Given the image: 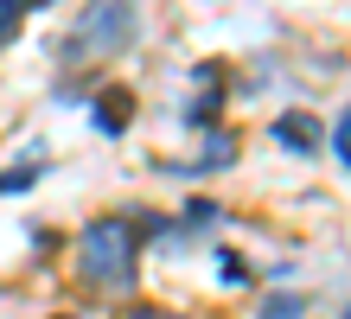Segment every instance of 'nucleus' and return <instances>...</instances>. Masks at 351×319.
<instances>
[{
    "instance_id": "6",
    "label": "nucleus",
    "mask_w": 351,
    "mask_h": 319,
    "mask_svg": "<svg viewBox=\"0 0 351 319\" xmlns=\"http://www.w3.org/2000/svg\"><path fill=\"white\" fill-rule=\"evenodd\" d=\"M319 134H326V128H319L313 115H306V109H287V115H275V141L287 147V154H300V160H313L319 147H326Z\"/></svg>"
},
{
    "instance_id": "14",
    "label": "nucleus",
    "mask_w": 351,
    "mask_h": 319,
    "mask_svg": "<svg viewBox=\"0 0 351 319\" xmlns=\"http://www.w3.org/2000/svg\"><path fill=\"white\" fill-rule=\"evenodd\" d=\"M26 7H32V13H45V7H51V0H26Z\"/></svg>"
},
{
    "instance_id": "9",
    "label": "nucleus",
    "mask_w": 351,
    "mask_h": 319,
    "mask_svg": "<svg viewBox=\"0 0 351 319\" xmlns=\"http://www.w3.org/2000/svg\"><path fill=\"white\" fill-rule=\"evenodd\" d=\"M26 19H32V7H26V0H0V45H13Z\"/></svg>"
},
{
    "instance_id": "15",
    "label": "nucleus",
    "mask_w": 351,
    "mask_h": 319,
    "mask_svg": "<svg viewBox=\"0 0 351 319\" xmlns=\"http://www.w3.org/2000/svg\"><path fill=\"white\" fill-rule=\"evenodd\" d=\"M339 319H351V300H345V307H339Z\"/></svg>"
},
{
    "instance_id": "3",
    "label": "nucleus",
    "mask_w": 351,
    "mask_h": 319,
    "mask_svg": "<svg viewBox=\"0 0 351 319\" xmlns=\"http://www.w3.org/2000/svg\"><path fill=\"white\" fill-rule=\"evenodd\" d=\"M128 121H134V83H96L90 128H96L102 141H121V134H128Z\"/></svg>"
},
{
    "instance_id": "12",
    "label": "nucleus",
    "mask_w": 351,
    "mask_h": 319,
    "mask_svg": "<svg viewBox=\"0 0 351 319\" xmlns=\"http://www.w3.org/2000/svg\"><path fill=\"white\" fill-rule=\"evenodd\" d=\"M121 319H185L179 307H160V300H128V313Z\"/></svg>"
},
{
    "instance_id": "8",
    "label": "nucleus",
    "mask_w": 351,
    "mask_h": 319,
    "mask_svg": "<svg viewBox=\"0 0 351 319\" xmlns=\"http://www.w3.org/2000/svg\"><path fill=\"white\" fill-rule=\"evenodd\" d=\"M38 179H45V160H26V166H7V173H0V198H19V191H32Z\"/></svg>"
},
{
    "instance_id": "13",
    "label": "nucleus",
    "mask_w": 351,
    "mask_h": 319,
    "mask_svg": "<svg viewBox=\"0 0 351 319\" xmlns=\"http://www.w3.org/2000/svg\"><path fill=\"white\" fill-rule=\"evenodd\" d=\"M332 147H339V160L351 166V109H339V121H332Z\"/></svg>"
},
{
    "instance_id": "16",
    "label": "nucleus",
    "mask_w": 351,
    "mask_h": 319,
    "mask_svg": "<svg viewBox=\"0 0 351 319\" xmlns=\"http://www.w3.org/2000/svg\"><path fill=\"white\" fill-rule=\"evenodd\" d=\"M58 319H71V313H58Z\"/></svg>"
},
{
    "instance_id": "2",
    "label": "nucleus",
    "mask_w": 351,
    "mask_h": 319,
    "mask_svg": "<svg viewBox=\"0 0 351 319\" xmlns=\"http://www.w3.org/2000/svg\"><path fill=\"white\" fill-rule=\"evenodd\" d=\"M134 45H141V0H84V13L58 38V64L64 71H96V64H115Z\"/></svg>"
},
{
    "instance_id": "1",
    "label": "nucleus",
    "mask_w": 351,
    "mask_h": 319,
    "mask_svg": "<svg viewBox=\"0 0 351 319\" xmlns=\"http://www.w3.org/2000/svg\"><path fill=\"white\" fill-rule=\"evenodd\" d=\"M141 249H147V237L128 224V211H102V217H90L84 230H77V281H84L90 294H102V300H134L141 287Z\"/></svg>"
},
{
    "instance_id": "4",
    "label": "nucleus",
    "mask_w": 351,
    "mask_h": 319,
    "mask_svg": "<svg viewBox=\"0 0 351 319\" xmlns=\"http://www.w3.org/2000/svg\"><path fill=\"white\" fill-rule=\"evenodd\" d=\"M217 77H223V64H198V96L179 102L185 128H217V109H223V96H230V83H217Z\"/></svg>"
},
{
    "instance_id": "5",
    "label": "nucleus",
    "mask_w": 351,
    "mask_h": 319,
    "mask_svg": "<svg viewBox=\"0 0 351 319\" xmlns=\"http://www.w3.org/2000/svg\"><path fill=\"white\" fill-rule=\"evenodd\" d=\"M223 166H237V134H230V128H204L198 160H192V166H160V173H179V179H211V173H223Z\"/></svg>"
},
{
    "instance_id": "11",
    "label": "nucleus",
    "mask_w": 351,
    "mask_h": 319,
    "mask_svg": "<svg viewBox=\"0 0 351 319\" xmlns=\"http://www.w3.org/2000/svg\"><path fill=\"white\" fill-rule=\"evenodd\" d=\"M217 274H223L230 287H250V281H256V274H250V262H243L237 249H217Z\"/></svg>"
},
{
    "instance_id": "7",
    "label": "nucleus",
    "mask_w": 351,
    "mask_h": 319,
    "mask_svg": "<svg viewBox=\"0 0 351 319\" xmlns=\"http://www.w3.org/2000/svg\"><path fill=\"white\" fill-rule=\"evenodd\" d=\"M211 224H223V204H217V198H185V211H179V237L211 230Z\"/></svg>"
},
{
    "instance_id": "10",
    "label": "nucleus",
    "mask_w": 351,
    "mask_h": 319,
    "mask_svg": "<svg viewBox=\"0 0 351 319\" xmlns=\"http://www.w3.org/2000/svg\"><path fill=\"white\" fill-rule=\"evenodd\" d=\"M306 313V294H268L262 300V319H300Z\"/></svg>"
}]
</instances>
